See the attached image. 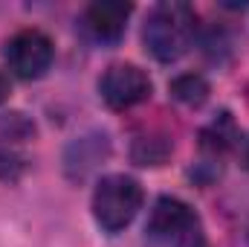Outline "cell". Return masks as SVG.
Returning a JSON list of instances; mask_svg holds the SVG:
<instances>
[{
	"label": "cell",
	"instance_id": "obj_9",
	"mask_svg": "<svg viewBox=\"0 0 249 247\" xmlns=\"http://www.w3.org/2000/svg\"><path fill=\"white\" fill-rule=\"evenodd\" d=\"M171 154V140L160 137V134H148V137H136L133 140V148H130V157L136 166H160L165 163Z\"/></svg>",
	"mask_w": 249,
	"mask_h": 247
},
{
	"label": "cell",
	"instance_id": "obj_6",
	"mask_svg": "<svg viewBox=\"0 0 249 247\" xmlns=\"http://www.w3.org/2000/svg\"><path fill=\"white\" fill-rule=\"evenodd\" d=\"M130 6L122 0H99L84 9V29L96 44H119L127 29Z\"/></svg>",
	"mask_w": 249,
	"mask_h": 247
},
{
	"label": "cell",
	"instance_id": "obj_16",
	"mask_svg": "<svg viewBox=\"0 0 249 247\" xmlns=\"http://www.w3.org/2000/svg\"><path fill=\"white\" fill-rule=\"evenodd\" d=\"M6 99H9V76L0 70V105H3Z\"/></svg>",
	"mask_w": 249,
	"mask_h": 247
},
{
	"label": "cell",
	"instance_id": "obj_11",
	"mask_svg": "<svg viewBox=\"0 0 249 247\" xmlns=\"http://www.w3.org/2000/svg\"><path fill=\"white\" fill-rule=\"evenodd\" d=\"M35 134V125L29 123L23 114H3L0 117V137L12 143H23L26 137Z\"/></svg>",
	"mask_w": 249,
	"mask_h": 247
},
{
	"label": "cell",
	"instance_id": "obj_15",
	"mask_svg": "<svg viewBox=\"0 0 249 247\" xmlns=\"http://www.w3.org/2000/svg\"><path fill=\"white\" fill-rule=\"evenodd\" d=\"M235 154H238V160H241V166L249 172V134L247 137H241L238 140V145H235Z\"/></svg>",
	"mask_w": 249,
	"mask_h": 247
},
{
	"label": "cell",
	"instance_id": "obj_1",
	"mask_svg": "<svg viewBox=\"0 0 249 247\" xmlns=\"http://www.w3.org/2000/svg\"><path fill=\"white\" fill-rule=\"evenodd\" d=\"M194 21H197L194 9L188 3H177V0L157 3L148 12L145 26H142L145 50L162 64L183 59L191 47V41H194V32H197Z\"/></svg>",
	"mask_w": 249,
	"mask_h": 247
},
{
	"label": "cell",
	"instance_id": "obj_4",
	"mask_svg": "<svg viewBox=\"0 0 249 247\" xmlns=\"http://www.w3.org/2000/svg\"><path fill=\"white\" fill-rule=\"evenodd\" d=\"M99 93H102L107 108L127 111L151 96V79L136 64H110L99 82Z\"/></svg>",
	"mask_w": 249,
	"mask_h": 247
},
{
	"label": "cell",
	"instance_id": "obj_8",
	"mask_svg": "<svg viewBox=\"0 0 249 247\" xmlns=\"http://www.w3.org/2000/svg\"><path fill=\"white\" fill-rule=\"evenodd\" d=\"M238 140H241V131H238V125H235V120H232L229 111L217 114L212 123L200 131V145H203V151L212 154V157H220V154H226V151H235Z\"/></svg>",
	"mask_w": 249,
	"mask_h": 247
},
{
	"label": "cell",
	"instance_id": "obj_13",
	"mask_svg": "<svg viewBox=\"0 0 249 247\" xmlns=\"http://www.w3.org/2000/svg\"><path fill=\"white\" fill-rule=\"evenodd\" d=\"M23 172V160L9 148H0V181H18Z\"/></svg>",
	"mask_w": 249,
	"mask_h": 247
},
{
	"label": "cell",
	"instance_id": "obj_7",
	"mask_svg": "<svg viewBox=\"0 0 249 247\" xmlns=\"http://www.w3.org/2000/svg\"><path fill=\"white\" fill-rule=\"evenodd\" d=\"M110 154V140L107 134H84V137H75L67 151H64V172L70 181H84L102 160H107Z\"/></svg>",
	"mask_w": 249,
	"mask_h": 247
},
{
	"label": "cell",
	"instance_id": "obj_5",
	"mask_svg": "<svg viewBox=\"0 0 249 247\" xmlns=\"http://www.w3.org/2000/svg\"><path fill=\"white\" fill-rule=\"evenodd\" d=\"M191 224H197V215L186 201L162 195L151 206V215H148V224H145V239L154 247H174V242Z\"/></svg>",
	"mask_w": 249,
	"mask_h": 247
},
{
	"label": "cell",
	"instance_id": "obj_12",
	"mask_svg": "<svg viewBox=\"0 0 249 247\" xmlns=\"http://www.w3.org/2000/svg\"><path fill=\"white\" fill-rule=\"evenodd\" d=\"M203 50H206V56L212 59V62H220L223 59V53L229 50V38H226V32L220 29V26H212L206 35H203Z\"/></svg>",
	"mask_w": 249,
	"mask_h": 247
},
{
	"label": "cell",
	"instance_id": "obj_3",
	"mask_svg": "<svg viewBox=\"0 0 249 247\" xmlns=\"http://www.w3.org/2000/svg\"><path fill=\"white\" fill-rule=\"evenodd\" d=\"M53 41L41 29H20L6 41V62L18 79H41L53 64Z\"/></svg>",
	"mask_w": 249,
	"mask_h": 247
},
{
	"label": "cell",
	"instance_id": "obj_14",
	"mask_svg": "<svg viewBox=\"0 0 249 247\" xmlns=\"http://www.w3.org/2000/svg\"><path fill=\"white\" fill-rule=\"evenodd\" d=\"M174 247H212V245H209V239H206V233H203V227L197 221V224H191L186 233L174 242Z\"/></svg>",
	"mask_w": 249,
	"mask_h": 247
},
{
	"label": "cell",
	"instance_id": "obj_2",
	"mask_svg": "<svg viewBox=\"0 0 249 247\" xmlns=\"http://www.w3.org/2000/svg\"><path fill=\"white\" fill-rule=\"evenodd\" d=\"M142 186L127 175H105L93 189V218L96 224L116 236L142 209Z\"/></svg>",
	"mask_w": 249,
	"mask_h": 247
},
{
	"label": "cell",
	"instance_id": "obj_10",
	"mask_svg": "<svg viewBox=\"0 0 249 247\" xmlns=\"http://www.w3.org/2000/svg\"><path fill=\"white\" fill-rule=\"evenodd\" d=\"M168 90H171V96L177 102H183L188 108H200L209 99V82L200 73H183V76H177L168 84Z\"/></svg>",
	"mask_w": 249,
	"mask_h": 247
}]
</instances>
